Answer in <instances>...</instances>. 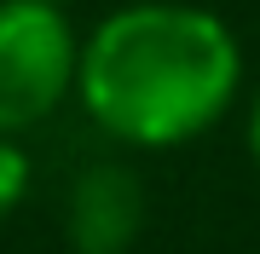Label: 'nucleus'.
<instances>
[{
	"instance_id": "nucleus-4",
	"label": "nucleus",
	"mask_w": 260,
	"mask_h": 254,
	"mask_svg": "<svg viewBox=\"0 0 260 254\" xmlns=\"http://www.w3.org/2000/svg\"><path fill=\"white\" fill-rule=\"evenodd\" d=\"M23 197H29V151L0 133V220H6Z\"/></svg>"
},
{
	"instance_id": "nucleus-5",
	"label": "nucleus",
	"mask_w": 260,
	"mask_h": 254,
	"mask_svg": "<svg viewBox=\"0 0 260 254\" xmlns=\"http://www.w3.org/2000/svg\"><path fill=\"white\" fill-rule=\"evenodd\" d=\"M249 156H254V168H260V93L249 104Z\"/></svg>"
},
{
	"instance_id": "nucleus-6",
	"label": "nucleus",
	"mask_w": 260,
	"mask_h": 254,
	"mask_svg": "<svg viewBox=\"0 0 260 254\" xmlns=\"http://www.w3.org/2000/svg\"><path fill=\"white\" fill-rule=\"evenodd\" d=\"M41 6H70V0H41Z\"/></svg>"
},
{
	"instance_id": "nucleus-3",
	"label": "nucleus",
	"mask_w": 260,
	"mask_h": 254,
	"mask_svg": "<svg viewBox=\"0 0 260 254\" xmlns=\"http://www.w3.org/2000/svg\"><path fill=\"white\" fill-rule=\"evenodd\" d=\"M64 226L75 254H127V243L145 226V179L127 162H93L70 185Z\"/></svg>"
},
{
	"instance_id": "nucleus-1",
	"label": "nucleus",
	"mask_w": 260,
	"mask_h": 254,
	"mask_svg": "<svg viewBox=\"0 0 260 254\" xmlns=\"http://www.w3.org/2000/svg\"><path fill=\"white\" fill-rule=\"evenodd\" d=\"M75 93L121 144L174 151L225 122L243 93V47L191 0H133L81 41Z\"/></svg>"
},
{
	"instance_id": "nucleus-2",
	"label": "nucleus",
	"mask_w": 260,
	"mask_h": 254,
	"mask_svg": "<svg viewBox=\"0 0 260 254\" xmlns=\"http://www.w3.org/2000/svg\"><path fill=\"white\" fill-rule=\"evenodd\" d=\"M81 41L64 18V6L41 0H0V133L41 127L75 93Z\"/></svg>"
}]
</instances>
